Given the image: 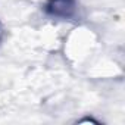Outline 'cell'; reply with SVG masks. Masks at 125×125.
Masks as SVG:
<instances>
[{"instance_id":"7a4b0ae2","label":"cell","mask_w":125,"mask_h":125,"mask_svg":"<svg viewBox=\"0 0 125 125\" xmlns=\"http://www.w3.org/2000/svg\"><path fill=\"white\" fill-rule=\"evenodd\" d=\"M78 124H97V121H94V119H91V118H85V119L78 121Z\"/></svg>"},{"instance_id":"6da1fadb","label":"cell","mask_w":125,"mask_h":125,"mask_svg":"<svg viewBox=\"0 0 125 125\" xmlns=\"http://www.w3.org/2000/svg\"><path fill=\"white\" fill-rule=\"evenodd\" d=\"M74 10V0H52L49 12L54 16H69Z\"/></svg>"}]
</instances>
